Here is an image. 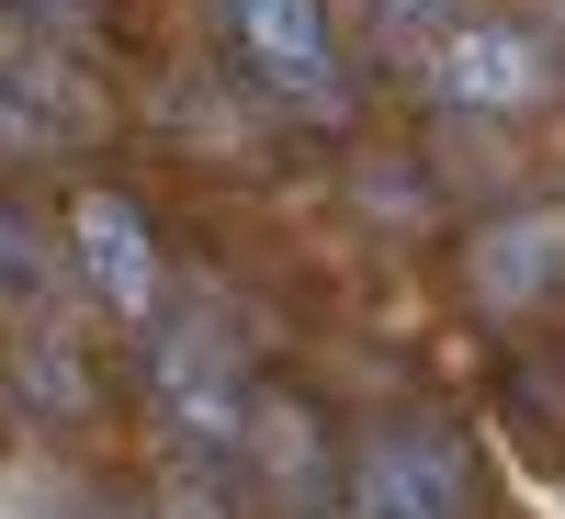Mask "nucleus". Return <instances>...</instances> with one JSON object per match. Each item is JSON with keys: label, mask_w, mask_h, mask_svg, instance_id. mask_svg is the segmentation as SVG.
<instances>
[{"label": "nucleus", "mask_w": 565, "mask_h": 519, "mask_svg": "<svg viewBox=\"0 0 565 519\" xmlns=\"http://www.w3.org/2000/svg\"><path fill=\"white\" fill-rule=\"evenodd\" d=\"M215 34H226V68L260 113L306 125V136H340L362 113V79H351V45L328 0H215Z\"/></svg>", "instance_id": "obj_1"}, {"label": "nucleus", "mask_w": 565, "mask_h": 519, "mask_svg": "<svg viewBox=\"0 0 565 519\" xmlns=\"http://www.w3.org/2000/svg\"><path fill=\"white\" fill-rule=\"evenodd\" d=\"M136 385H148L159 430H170L181 452H204V463H238L260 385H249L238 339H226V327H215L204 305H170V316L148 327V339H136Z\"/></svg>", "instance_id": "obj_2"}, {"label": "nucleus", "mask_w": 565, "mask_h": 519, "mask_svg": "<svg viewBox=\"0 0 565 519\" xmlns=\"http://www.w3.org/2000/svg\"><path fill=\"white\" fill-rule=\"evenodd\" d=\"M418 90H430L452 125H532L565 90V45L532 12H463L430 57H418Z\"/></svg>", "instance_id": "obj_3"}, {"label": "nucleus", "mask_w": 565, "mask_h": 519, "mask_svg": "<svg viewBox=\"0 0 565 519\" xmlns=\"http://www.w3.org/2000/svg\"><path fill=\"white\" fill-rule=\"evenodd\" d=\"M57 249L79 271V294L103 305L125 339H148V327L170 316V249H159V226H148V204H136L125 181H68Z\"/></svg>", "instance_id": "obj_4"}, {"label": "nucleus", "mask_w": 565, "mask_h": 519, "mask_svg": "<svg viewBox=\"0 0 565 519\" xmlns=\"http://www.w3.org/2000/svg\"><path fill=\"white\" fill-rule=\"evenodd\" d=\"M328 519H476V463L441 418H396L362 430L340 463V508Z\"/></svg>", "instance_id": "obj_5"}, {"label": "nucleus", "mask_w": 565, "mask_h": 519, "mask_svg": "<svg viewBox=\"0 0 565 519\" xmlns=\"http://www.w3.org/2000/svg\"><path fill=\"white\" fill-rule=\"evenodd\" d=\"M238 463L260 475V497H271V508L328 519V508H340V463H351V441L328 430V407H317V396H260V407H249Z\"/></svg>", "instance_id": "obj_6"}, {"label": "nucleus", "mask_w": 565, "mask_h": 519, "mask_svg": "<svg viewBox=\"0 0 565 519\" xmlns=\"http://www.w3.org/2000/svg\"><path fill=\"white\" fill-rule=\"evenodd\" d=\"M463 294L476 316H543L565 294V204H509L463 238Z\"/></svg>", "instance_id": "obj_7"}, {"label": "nucleus", "mask_w": 565, "mask_h": 519, "mask_svg": "<svg viewBox=\"0 0 565 519\" xmlns=\"http://www.w3.org/2000/svg\"><path fill=\"white\" fill-rule=\"evenodd\" d=\"M57 282H68L57 226H45L12 181H0V316H45V305H57Z\"/></svg>", "instance_id": "obj_8"}, {"label": "nucleus", "mask_w": 565, "mask_h": 519, "mask_svg": "<svg viewBox=\"0 0 565 519\" xmlns=\"http://www.w3.org/2000/svg\"><path fill=\"white\" fill-rule=\"evenodd\" d=\"M12 396H23V418H57V430H79V418H90V339H79V327H34Z\"/></svg>", "instance_id": "obj_9"}, {"label": "nucleus", "mask_w": 565, "mask_h": 519, "mask_svg": "<svg viewBox=\"0 0 565 519\" xmlns=\"http://www.w3.org/2000/svg\"><path fill=\"white\" fill-rule=\"evenodd\" d=\"M0 23L34 34V45H57V57H90L114 12H103V0H0Z\"/></svg>", "instance_id": "obj_10"}, {"label": "nucleus", "mask_w": 565, "mask_h": 519, "mask_svg": "<svg viewBox=\"0 0 565 519\" xmlns=\"http://www.w3.org/2000/svg\"><path fill=\"white\" fill-rule=\"evenodd\" d=\"M23 159H45V136H34V113L12 102V79H0V170H23Z\"/></svg>", "instance_id": "obj_11"}, {"label": "nucleus", "mask_w": 565, "mask_h": 519, "mask_svg": "<svg viewBox=\"0 0 565 519\" xmlns=\"http://www.w3.org/2000/svg\"><path fill=\"white\" fill-rule=\"evenodd\" d=\"M554 45H565V12H554Z\"/></svg>", "instance_id": "obj_12"}]
</instances>
